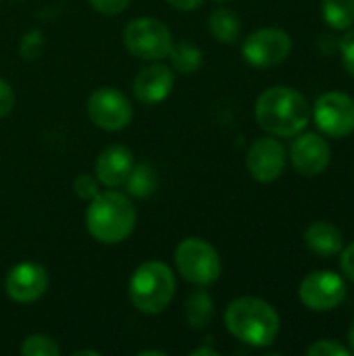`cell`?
I'll list each match as a JSON object with an SVG mask.
<instances>
[{"instance_id":"cell-1","label":"cell","mask_w":354,"mask_h":356,"mask_svg":"<svg viewBox=\"0 0 354 356\" xmlns=\"http://www.w3.org/2000/svg\"><path fill=\"white\" fill-rule=\"evenodd\" d=\"M257 123L277 138L298 136L311 121V104L307 98L288 86L267 88L255 104Z\"/></svg>"},{"instance_id":"cell-2","label":"cell","mask_w":354,"mask_h":356,"mask_svg":"<svg viewBox=\"0 0 354 356\" xmlns=\"http://www.w3.org/2000/svg\"><path fill=\"white\" fill-rule=\"evenodd\" d=\"M223 319L227 332L236 340L255 348L271 346L280 334V315L263 298L242 296L232 300Z\"/></svg>"},{"instance_id":"cell-3","label":"cell","mask_w":354,"mask_h":356,"mask_svg":"<svg viewBox=\"0 0 354 356\" xmlns=\"http://www.w3.org/2000/svg\"><path fill=\"white\" fill-rule=\"evenodd\" d=\"M136 209L131 200L115 190L98 192L86 211V227L100 244H119L127 240L136 227Z\"/></svg>"},{"instance_id":"cell-4","label":"cell","mask_w":354,"mask_h":356,"mask_svg":"<svg viewBox=\"0 0 354 356\" xmlns=\"http://www.w3.org/2000/svg\"><path fill=\"white\" fill-rule=\"evenodd\" d=\"M175 296V277L161 261L142 263L129 280L131 305L144 315L163 313Z\"/></svg>"},{"instance_id":"cell-5","label":"cell","mask_w":354,"mask_h":356,"mask_svg":"<svg viewBox=\"0 0 354 356\" xmlns=\"http://www.w3.org/2000/svg\"><path fill=\"white\" fill-rule=\"evenodd\" d=\"M175 267L179 275L194 286H211L221 275L219 252L200 238H186L175 248Z\"/></svg>"},{"instance_id":"cell-6","label":"cell","mask_w":354,"mask_h":356,"mask_svg":"<svg viewBox=\"0 0 354 356\" xmlns=\"http://www.w3.org/2000/svg\"><path fill=\"white\" fill-rule=\"evenodd\" d=\"M123 44L138 58L161 60L169 56V50L173 46V35L163 21L154 17H138L125 25Z\"/></svg>"},{"instance_id":"cell-7","label":"cell","mask_w":354,"mask_h":356,"mask_svg":"<svg viewBox=\"0 0 354 356\" xmlns=\"http://www.w3.org/2000/svg\"><path fill=\"white\" fill-rule=\"evenodd\" d=\"M90 121L104 131H121L131 123L134 108L129 98L115 88H98L88 98Z\"/></svg>"},{"instance_id":"cell-8","label":"cell","mask_w":354,"mask_h":356,"mask_svg":"<svg viewBox=\"0 0 354 356\" xmlns=\"http://www.w3.org/2000/svg\"><path fill=\"white\" fill-rule=\"evenodd\" d=\"M292 50V38L277 27H263L252 31L242 44V56L248 65L267 69L284 63Z\"/></svg>"},{"instance_id":"cell-9","label":"cell","mask_w":354,"mask_h":356,"mask_svg":"<svg viewBox=\"0 0 354 356\" xmlns=\"http://www.w3.org/2000/svg\"><path fill=\"white\" fill-rule=\"evenodd\" d=\"M315 125L330 138H346L354 131V98L342 92H328L313 106Z\"/></svg>"},{"instance_id":"cell-10","label":"cell","mask_w":354,"mask_h":356,"mask_svg":"<svg viewBox=\"0 0 354 356\" xmlns=\"http://www.w3.org/2000/svg\"><path fill=\"white\" fill-rule=\"evenodd\" d=\"M298 296L300 302L311 311L317 313L334 311L336 307H340V302L346 296V284L334 271H315L303 280L298 288Z\"/></svg>"},{"instance_id":"cell-11","label":"cell","mask_w":354,"mask_h":356,"mask_svg":"<svg viewBox=\"0 0 354 356\" xmlns=\"http://www.w3.org/2000/svg\"><path fill=\"white\" fill-rule=\"evenodd\" d=\"M48 284H50L48 271L38 263L25 261V263L15 265L6 273L4 290H6L10 300L21 302V305H29V302L40 300L46 294Z\"/></svg>"},{"instance_id":"cell-12","label":"cell","mask_w":354,"mask_h":356,"mask_svg":"<svg viewBox=\"0 0 354 356\" xmlns=\"http://www.w3.org/2000/svg\"><path fill=\"white\" fill-rule=\"evenodd\" d=\"M286 167V148L277 138H259L246 154V169L261 184L275 181Z\"/></svg>"},{"instance_id":"cell-13","label":"cell","mask_w":354,"mask_h":356,"mask_svg":"<svg viewBox=\"0 0 354 356\" xmlns=\"http://www.w3.org/2000/svg\"><path fill=\"white\" fill-rule=\"evenodd\" d=\"M290 161L303 177L321 175L332 161V146L319 134H298L290 146Z\"/></svg>"},{"instance_id":"cell-14","label":"cell","mask_w":354,"mask_h":356,"mask_svg":"<svg viewBox=\"0 0 354 356\" xmlns=\"http://www.w3.org/2000/svg\"><path fill=\"white\" fill-rule=\"evenodd\" d=\"M134 165H136L134 152L123 144H113L98 154L96 179H98V184H102L111 190L121 188V186H125Z\"/></svg>"},{"instance_id":"cell-15","label":"cell","mask_w":354,"mask_h":356,"mask_svg":"<svg viewBox=\"0 0 354 356\" xmlns=\"http://www.w3.org/2000/svg\"><path fill=\"white\" fill-rule=\"evenodd\" d=\"M173 71L167 65H150L144 67L134 79V94L144 104L163 102L173 90Z\"/></svg>"},{"instance_id":"cell-16","label":"cell","mask_w":354,"mask_h":356,"mask_svg":"<svg viewBox=\"0 0 354 356\" xmlns=\"http://www.w3.org/2000/svg\"><path fill=\"white\" fill-rule=\"evenodd\" d=\"M305 244L311 252L330 259L342 252L344 236L342 232L330 221H315L305 229Z\"/></svg>"},{"instance_id":"cell-17","label":"cell","mask_w":354,"mask_h":356,"mask_svg":"<svg viewBox=\"0 0 354 356\" xmlns=\"http://www.w3.org/2000/svg\"><path fill=\"white\" fill-rule=\"evenodd\" d=\"M184 315H186V321L190 323V327H194V330L207 327L215 315L213 298L204 290H196L194 294H190L186 309H184Z\"/></svg>"},{"instance_id":"cell-18","label":"cell","mask_w":354,"mask_h":356,"mask_svg":"<svg viewBox=\"0 0 354 356\" xmlns=\"http://www.w3.org/2000/svg\"><path fill=\"white\" fill-rule=\"evenodd\" d=\"M209 29L215 40L223 44H234L240 38V17L230 8H217L209 17Z\"/></svg>"},{"instance_id":"cell-19","label":"cell","mask_w":354,"mask_h":356,"mask_svg":"<svg viewBox=\"0 0 354 356\" xmlns=\"http://www.w3.org/2000/svg\"><path fill=\"white\" fill-rule=\"evenodd\" d=\"M169 58H171V65H173L175 71H179L184 75H190V73H196L200 69L202 50L198 46H194L192 42H179V44L171 46Z\"/></svg>"},{"instance_id":"cell-20","label":"cell","mask_w":354,"mask_h":356,"mask_svg":"<svg viewBox=\"0 0 354 356\" xmlns=\"http://www.w3.org/2000/svg\"><path fill=\"white\" fill-rule=\"evenodd\" d=\"M323 21L334 29H348L354 25V0H321Z\"/></svg>"},{"instance_id":"cell-21","label":"cell","mask_w":354,"mask_h":356,"mask_svg":"<svg viewBox=\"0 0 354 356\" xmlns=\"http://www.w3.org/2000/svg\"><path fill=\"white\" fill-rule=\"evenodd\" d=\"M127 194L134 198H146L156 188V173L148 163H136L127 181H125Z\"/></svg>"},{"instance_id":"cell-22","label":"cell","mask_w":354,"mask_h":356,"mask_svg":"<svg viewBox=\"0 0 354 356\" xmlns=\"http://www.w3.org/2000/svg\"><path fill=\"white\" fill-rule=\"evenodd\" d=\"M23 356H61V346L44 334H31L21 344Z\"/></svg>"},{"instance_id":"cell-23","label":"cell","mask_w":354,"mask_h":356,"mask_svg":"<svg viewBox=\"0 0 354 356\" xmlns=\"http://www.w3.org/2000/svg\"><path fill=\"white\" fill-rule=\"evenodd\" d=\"M42 50H44V33L40 29H29L19 42V52L27 60L38 58L42 54Z\"/></svg>"},{"instance_id":"cell-24","label":"cell","mask_w":354,"mask_h":356,"mask_svg":"<svg viewBox=\"0 0 354 356\" xmlns=\"http://www.w3.org/2000/svg\"><path fill=\"white\" fill-rule=\"evenodd\" d=\"M309 356H351V348L340 344L338 340H317L307 348Z\"/></svg>"},{"instance_id":"cell-25","label":"cell","mask_w":354,"mask_h":356,"mask_svg":"<svg viewBox=\"0 0 354 356\" xmlns=\"http://www.w3.org/2000/svg\"><path fill=\"white\" fill-rule=\"evenodd\" d=\"M73 190H75L77 198L88 200V202L100 192V190H98V179H96V175H90V173L77 175L75 181H73Z\"/></svg>"},{"instance_id":"cell-26","label":"cell","mask_w":354,"mask_h":356,"mask_svg":"<svg viewBox=\"0 0 354 356\" xmlns=\"http://www.w3.org/2000/svg\"><path fill=\"white\" fill-rule=\"evenodd\" d=\"M340 56H342L344 69L354 77V25L348 27V33L340 42Z\"/></svg>"},{"instance_id":"cell-27","label":"cell","mask_w":354,"mask_h":356,"mask_svg":"<svg viewBox=\"0 0 354 356\" xmlns=\"http://www.w3.org/2000/svg\"><path fill=\"white\" fill-rule=\"evenodd\" d=\"M88 2L94 10L102 15H119L129 6L131 0H88Z\"/></svg>"},{"instance_id":"cell-28","label":"cell","mask_w":354,"mask_h":356,"mask_svg":"<svg viewBox=\"0 0 354 356\" xmlns=\"http://www.w3.org/2000/svg\"><path fill=\"white\" fill-rule=\"evenodd\" d=\"M15 106V92L8 86V81H4L0 77V119H4Z\"/></svg>"},{"instance_id":"cell-29","label":"cell","mask_w":354,"mask_h":356,"mask_svg":"<svg viewBox=\"0 0 354 356\" xmlns=\"http://www.w3.org/2000/svg\"><path fill=\"white\" fill-rule=\"evenodd\" d=\"M340 269H342L344 277L354 284V242L348 244L346 248H342V252H340Z\"/></svg>"},{"instance_id":"cell-30","label":"cell","mask_w":354,"mask_h":356,"mask_svg":"<svg viewBox=\"0 0 354 356\" xmlns=\"http://www.w3.org/2000/svg\"><path fill=\"white\" fill-rule=\"evenodd\" d=\"M165 2H169L177 10H196L202 4V0H165Z\"/></svg>"},{"instance_id":"cell-31","label":"cell","mask_w":354,"mask_h":356,"mask_svg":"<svg viewBox=\"0 0 354 356\" xmlns=\"http://www.w3.org/2000/svg\"><path fill=\"white\" fill-rule=\"evenodd\" d=\"M190 355H192V356H217L219 353H217L215 348H209V346H200V348L192 350Z\"/></svg>"},{"instance_id":"cell-32","label":"cell","mask_w":354,"mask_h":356,"mask_svg":"<svg viewBox=\"0 0 354 356\" xmlns=\"http://www.w3.org/2000/svg\"><path fill=\"white\" fill-rule=\"evenodd\" d=\"M73 356H100L98 350H75Z\"/></svg>"},{"instance_id":"cell-33","label":"cell","mask_w":354,"mask_h":356,"mask_svg":"<svg viewBox=\"0 0 354 356\" xmlns=\"http://www.w3.org/2000/svg\"><path fill=\"white\" fill-rule=\"evenodd\" d=\"M167 353H163V350H142L140 356H165Z\"/></svg>"},{"instance_id":"cell-34","label":"cell","mask_w":354,"mask_h":356,"mask_svg":"<svg viewBox=\"0 0 354 356\" xmlns=\"http://www.w3.org/2000/svg\"><path fill=\"white\" fill-rule=\"evenodd\" d=\"M348 342H351V353L354 355V321L353 325H351V330H348Z\"/></svg>"},{"instance_id":"cell-35","label":"cell","mask_w":354,"mask_h":356,"mask_svg":"<svg viewBox=\"0 0 354 356\" xmlns=\"http://www.w3.org/2000/svg\"><path fill=\"white\" fill-rule=\"evenodd\" d=\"M215 2H230V0H215Z\"/></svg>"}]
</instances>
